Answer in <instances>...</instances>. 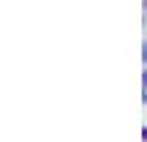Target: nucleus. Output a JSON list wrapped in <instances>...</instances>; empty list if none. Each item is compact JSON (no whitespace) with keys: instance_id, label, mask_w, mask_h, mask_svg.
I'll use <instances>...</instances> for the list:
<instances>
[{"instance_id":"1","label":"nucleus","mask_w":147,"mask_h":142,"mask_svg":"<svg viewBox=\"0 0 147 142\" xmlns=\"http://www.w3.org/2000/svg\"><path fill=\"white\" fill-rule=\"evenodd\" d=\"M144 61H147V42H144Z\"/></svg>"},{"instance_id":"2","label":"nucleus","mask_w":147,"mask_h":142,"mask_svg":"<svg viewBox=\"0 0 147 142\" xmlns=\"http://www.w3.org/2000/svg\"><path fill=\"white\" fill-rule=\"evenodd\" d=\"M144 84H147V71H144Z\"/></svg>"},{"instance_id":"3","label":"nucleus","mask_w":147,"mask_h":142,"mask_svg":"<svg viewBox=\"0 0 147 142\" xmlns=\"http://www.w3.org/2000/svg\"><path fill=\"white\" fill-rule=\"evenodd\" d=\"M144 137H147V129H144Z\"/></svg>"}]
</instances>
